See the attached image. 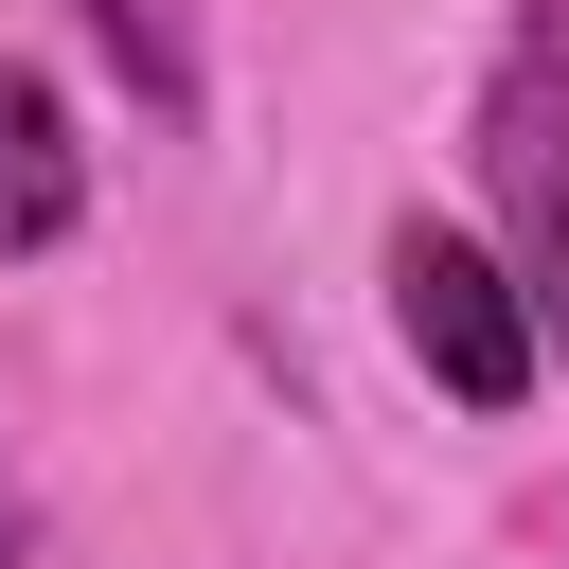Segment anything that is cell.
Segmentation results:
<instances>
[{"label":"cell","mask_w":569,"mask_h":569,"mask_svg":"<svg viewBox=\"0 0 569 569\" xmlns=\"http://www.w3.org/2000/svg\"><path fill=\"white\" fill-rule=\"evenodd\" d=\"M480 196H498V267H516V302H533V338L569 356V0H516L498 18V53H480Z\"/></svg>","instance_id":"cell-1"},{"label":"cell","mask_w":569,"mask_h":569,"mask_svg":"<svg viewBox=\"0 0 569 569\" xmlns=\"http://www.w3.org/2000/svg\"><path fill=\"white\" fill-rule=\"evenodd\" d=\"M373 284H391V338H409V373H427L445 409H480V427H516V409L551 391V338H533V302H516V267H498L480 231H445V213H391V249H373Z\"/></svg>","instance_id":"cell-2"},{"label":"cell","mask_w":569,"mask_h":569,"mask_svg":"<svg viewBox=\"0 0 569 569\" xmlns=\"http://www.w3.org/2000/svg\"><path fill=\"white\" fill-rule=\"evenodd\" d=\"M89 231V142H71V89L36 53H0V267L71 249Z\"/></svg>","instance_id":"cell-3"},{"label":"cell","mask_w":569,"mask_h":569,"mask_svg":"<svg viewBox=\"0 0 569 569\" xmlns=\"http://www.w3.org/2000/svg\"><path fill=\"white\" fill-rule=\"evenodd\" d=\"M89 18V53L160 107V124H196V0H71Z\"/></svg>","instance_id":"cell-4"},{"label":"cell","mask_w":569,"mask_h":569,"mask_svg":"<svg viewBox=\"0 0 569 569\" xmlns=\"http://www.w3.org/2000/svg\"><path fill=\"white\" fill-rule=\"evenodd\" d=\"M0 569H18V480H0Z\"/></svg>","instance_id":"cell-5"}]
</instances>
